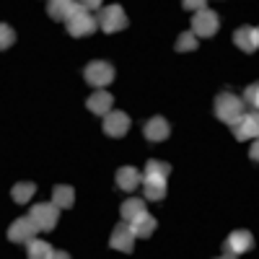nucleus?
I'll return each instance as SVG.
<instances>
[{
	"label": "nucleus",
	"mask_w": 259,
	"mask_h": 259,
	"mask_svg": "<svg viewBox=\"0 0 259 259\" xmlns=\"http://www.w3.org/2000/svg\"><path fill=\"white\" fill-rule=\"evenodd\" d=\"M197 45H200V39H194L192 31H182L179 39H177V45H174V50L184 55V52H194V50H197Z\"/></svg>",
	"instance_id": "24"
},
{
	"label": "nucleus",
	"mask_w": 259,
	"mask_h": 259,
	"mask_svg": "<svg viewBox=\"0 0 259 259\" xmlns=\"http://www.w3.org/2000/svg\"><path fill=\"white\" fill-rule=\"evenodd\" d=\"M244 114H246V104H244L239 96H233V94H221L218 99H215V117H218L223 124L233 127Z\"/></svg>",
	"instance_id": "1"
},
{
	"label": "nucleus",
	"mask_w": 259,
	"mask_h": 259,
	"mask_svg": "<svg viewBox=\"0 0 259 259\" xmlns=\"http://www.w3.org/2000/svg\"><path fill=\"white\" fill-rule=\"evenodd\" d=\"M109 246L117 249V251H124V254H130L135 249V236H133V231H130L127 223H117L114 226V231L109 236Z\"/></svg>",
	"instance_id": "10"
},
{
	"label": "nucleus",
	"mask_w": 259,
	"mask_h": 259,
	"mask_svg": "<svg viewBox=\"0 0 259 259\" xmlns=\"http://www.w3.org/2000/svg\"><path fill=\"white\" fill-rule=\"evenodd\" d=\"M233 138L236 140H256V135H259V117L251 112V114H244L239 122H236L233 127Z\"/></svg>",
	"instance_id": "11"
},
{
	"label": "nucleus",
	"mask_w": 259,
	"mask_h": 259,
	"mask_svg": "<svg viewBox=\"0 0 259 259\" xmlns=\"http://www.w3.org/2000/svg\"><path fill=\"white\" fill-rule=\"evenodd\" d=\"M96 24L101 26V31H104V34H117V31H124V29L130 26V18H127L124 8L114 3V6H106V8L101 6Z\"/></svg>",
	"instance_id": "2"
},
{
	"label": "nucleus",
	"mask_w": 259,
	"mask_h": 259,
	"mask_svg": "<svg viewBox=\"0 0 259 259\" xmlns=\"http://www.w3.org/2000/svg\"><path fill=\"white\" fill-rule=\"evenodd\" d=\"M233 45L239 47L241 52H256L259 47V31L256 26H241V29H236L233 31Z\"/></svg>",
	"instance_id": "14"
},
{
	"label": "nucleus",
	"mask_w": 259,
	"mask_h": 259,
	"mask_svg": "<svg viewBox=\"0 0 259 259\" xmlns=\"http://www.w3.org/2000/svg\"><path fill=\"white\" fill-rule=\"evenodd\" d=\"M143 212H148V210H145V202H143L140 197H130V200H124L122 207H119L122 223H133L135 218H140Z\"/></svg>",
	"instance_id": "20"
},
{
	"label": "nucleus",
	"mask_w": 259,
	"mask_h": 259,
	"mask_svg": "<svg viewBox=\"0 0 259 259\" xmlns=\"http://www.w3.org/2000/svg\"><path fill=\"white\" fill-rule=\"evenodd\" d=\"M78 11H83V6L73 3V0H50V3H47V13H50L52 21H68Z\"/></svg>",
	"instance_id": "13"
},
{
	"label": "nucleus",
	"mask_w": 259,
	"mask_h": 259,
	"mask_svg": "<svg viewBox=\"0 0 259 259\" xmlns=\"http://www.w3.org/2000/svg\"><path fill=\"white\" fill-rule=\"evenodd\" d=\"M127 226H130V231H133L135 239H150V236L156 233V228H158V221L150 212H143L140 218H135L133 223H127Z\"/></svg>",
	"instance_id": "16"
},
{
	"label": "nucleus",
	"mask_w": 259,
	"mask_h": 259,
	"mask_svg": "<svg viewBox=\"0 0 259 259\" xmlns=\"http://www.w3.org/2000/svg\"><path fill=\"white\" fill-rule=\"evenodd\" d=\"M168 174H171V163H166V161L150 158V161L145 163V177H161V179H166Z\"/></svg>",
	"instance_id": "23"
},
{
	"label": "nucleus",
	"mask_w": 259,
	"mask_h": 259,
	"mask_svg": "<svg viewBox=\"0 0 259 259\" xmlns=\"http://www.w3.org/2000/svg\"><path fill=\"white\" fill-rule=\"evenodd\" d=\"M218 29H221V18L215 11L202 8L192 16V29L189 31L194 34V39H210V36L218 34Z\"/></svg>",
	"instance_id": "4"
},
{
	"label": "nucleus",
	"mask_w": 259,
	"mask_h": 259,
	"mask_svg": "<svg viewBox=\"0 0 259 259\" xmlns=\"http://www.w3.org/2000/svg\"><path fill=\"white\" fill-rule=\"evenodd\" d=\"M140 182L145 184V200H163L166 197V192H168L166 179H161V177H143Z\"/></svg>",
	"instance_id": "19"
},
{
	"label": "nucleus",
	"mask_w": 259,
	"mask_h": 259,
	"mask_svg": "<svg viewBox=\"0 0 259 259\" xmlns=\"http://www.w3.org/2000/svg\"><path fill=\"white\" fill-rule=\"evenodd\" d=\"M52 254V246L41 239H34L26 244V259H47Z\"/></svg>",
	"instance_id": "22"
},
{
	"label": "nucleus",
	"mask_w": 259,
	"mask_h": 259,
	"mask_svg": "<svg viewBox=\"0 0 259 259\" xmlns=\"http://www.w3.org/2000/svg\"><path fill=\"white\" fill-rule=\"evenodd\" d=\"M16 41V31L8 24H0V52H6L8 47H13Z\"/></svg>",
	"instance_id": "25"
},
{
	"label": "nucleus",
	"mask_w": 259,
	"mask_h": 259,
	"mask_svg": "<svg viewBox=\"0 0 259 259\" xmlns=\"http://www.w3.org/2000/svg\"><path fill=\"white\" fill-rule=\"evenodd\" d=\"M83 6V11L89 13V11H96V8H101V3H96V0H85V3H80Z\"/></svg>",
	"instance_id": "29"
},
{
	"label": "nucleus",
	"mask_w": 259,
	"mask_h": 259,
	"mask_svg": "<svg viewBox=\"0 0 259 259\" xmlns=\"http://www.w3.org/2000/svg\"><path fill=\"white\" fill-rule=\"evenodd\" d=\"M182 8L184 11H202V8H207V3H205V0H184Z\"/></svg>",
	"instance_id": "27"
},
{
	"label": "nucleus",
	"mask_w": 259,
	"mask_h": 259,
	"mask_svg": "<svg viewBox=\"0 0 259 259\" xmlns=\"http://www.w3.org/2000/svg\"><path fill=\"white\" fill-rule=\"evenodd\" d=\"M29 218L36 226V231H55L57 218H60V210L52 202H36L29 210Z\"/></svg>",
	"instance_id": "5"
},
{
	"label": "nucleus",
	"mask_w": 259,
	"mask_h": 259,
	"mask_svg": "<svg viewBox=\"0 0 259 259\" xmlns=\"http://www.w3.org/2000/svg\"><path fill=\"white\" fill-rule=\"evenodd\" d=\"M249 158H251V161H256V158H259V145H256V143H254V145H251V150H249Z\"/></svg>",
	"instance_id": "30"
},
{
	"label": "nucleus",
	"mask_w": 259,
	"mask_h": 259,
	"mask_svg": "<svg viewBox=\"0 0 259 259\" xmlns=\"http://www.w3.org/2000/svg\"><path fill=\"white\" fill-rule=\"evenodd\" d=\"M130 117L124 114V112H109L104 117V133L109 135V138H124L127 135V130H130Z\"/></svg>",
	"instance_id": "9"
},
{
	"label": "nucleus",
	"mask_w": 259,
	"mask_h": 259,
	"mask_svg": "<svg viewBox=\"0 0 259 259\" xmlns=\"http://www.w3.org/2000/svg\"><path fill=\"white\" fill-rule=\"evenodd\" d=\"M241 101L249 104L251 109H256V106H259V83H251V85H249V89L244 91V99H241Z\"/></svg>",
	"instance_id": "26"
},
{
	"label": "nucleus",
	"mask_w": 259,
	"mask_h": 259,
	"mask_svg": "<svg viewBox=\"0 0 259 259\" xmlns=\"http://www.w3.org/2000/svg\"><path fill=\"white\" fill-rule=\"evenodd\" d=\"M52 205H55L57 210L73 207V205H75V189H73L70 184H57V187L52 189Z\"/></svg>",
	"instance_id": "18"
},
{
	"label": "nucleus",
	"mask_w": 259,
	"mask_h": 259,
	"mask_svg": "<svg viewBox=\"0 0 259 259\" xmlns=\"http://www.w3.org/2000/svg\"><path fill=\"white\" fill-rule=\"evenodd\" d=\"M83 78L89 85H94L96 91H104V85H109L114 80V68L106 60H91L83 68Z\"/></svg>",
	"instance_id": "3"
},
{
	"label": "nucleus",
	"mask_w": 259,
	"mask_h": 259,
	"mask_svg": "<svg viewBox=\"0 0 259 259\" xmlns=\"http://www.w3.org/2000/svg\"><path fill=\"white\" fill-rule=\"evenodd\" d=\"M47 259H70V254L62 251V249H52V254H50Z\"/></svg>",
	"instance_id": "28"
},
{
	"label": "nucleus",
	"mask_w": 259,
	"mask_h": 259,
	"mask_svg": "<svg viewBox=\"0 0 259 259\" xmlns=\"http://www.w3.org/2000/svg\"><path fill=\"white\" fill-rule=\"evenodd\" d=\"M251 249H254V236L244 228L231 231L228 239L223 241V254H228V256H239V254H246Z\"/></svg>",
	"instance_id": "6"
},
{
	"label": "nucleus",
	"mask_w": 259,
	"mask_h": 259,
	"mask_svg": "<svg viewBox=\"0 0 259 259\" xmlns=\"http://www.w3.org/2000/svg\"><path fill=\"white\" fill-rule=\"evenodd\" d=\"M143 135H145V140H150V143H163V140L171 135V124H168L163 117H150V119L143 124Z\"/></svg>",
	"instance_id": "12"
},
{
	"label": "nucleus",
	"mask_w": 259,
	"mask_h": 259,
	"mask_svg": "<svg viewBox=\"0 0 259 259\" xmlns=\"http://www.w3.org/2000/svg\"><path fill=\"white\" fill-rule=\"evenodd\" d=\"M34 192H36V184H34V182H18V184L11 189V197H13V202H18V205H26V202L34 197Z\"/></svg>",
	"instance_id": "21"
},
{
	"label": "nucleus",
	"mask_w": 259,
	"mask_h": 259,
	"mask_svg": "<svg viewBox=\"0 0 259 259\" xmlns=\"http://www.w3.org/2000/svg\"><path fill=\"white\" fill-rule=\"evenodd\" d=\"M65 26H68V34L73 36V39H83V36H91L96 29H99V24H96V18L91 16V13H85V11H78L73 18H68L65 21Z\"/></svg>",
	"instance_id": "7"
},
{
	"label": "nucleus",
	"mask_w": 259,
	"mask_h": 259,
	"mask_svg": "<svg viewBox=\"0 0 259 259\" xmlns=\"http://www.w3.org/2000/svg\"><path fill=\"white\" fill-rule=\"evenodd\" d=\"M218 259H236V256H228V254H223V256H218Z\"/></svg>",
	"instance_id": "31"
},
{
	"label": "nucleus",
	"mask_w": 259,
	"mask_h": 259,
	"mask_svg": "<svg viewBox=\"0 0 259 259\" xmlns=\"http://www.w3.org/2000/svg\"><path fill=\"white\" fill-rule=\"evenodd\" d=\"M140 171L135 168V166H119L117 168V177H114V182H117V187L119 189H124V192H133L138 184H140Z\"/></svg>",
	"instance_id": "17"
},
{
	"label": "nucleus",
	"mask_w": 259,
	"mask_h": 259,
	"mask_svg": "<svg viewBox=\"0 0 259 259\" xmlns=\"http://www.w3.org/2000/svg\"><path fill=\"white\" fill-rule=\"evenodd\" d=\"M36 226L31 223V218L26 215V218H18V221H13L11 223V228H8V241H13V244H29V241H34L36 239Z\"/></svg>",
	"instance_id": "8"
},
{
	"label": "nucleus",
	"mask_w": 259,
	"mask_h": 259,
	"mask_svg": "<svg viewBox=\"0 0 259 259\" xmlns=\"http://www.w3.org/2000/svg\"><path fill=\"white\" fill-rule=\"evenodd\" d=\"M112 106H114V96L106 94V91H96V94L89 96V101H85V109L91 114H99V117H106L112 112Z\"/></svg>",
	"instance_id": "15"
}]
</instances>
